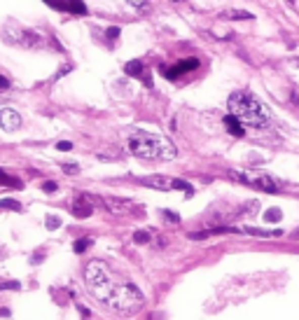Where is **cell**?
<instances>
[{
	"mask_svg": "<svg viewBox=\"0 0 299 320\" xmlns=\"http://www.w3.org/2000/svg\"><path fill=\"white\" fill-rule=\"evenodd\" d=\"M0 208H5V211H21V204L14 199H3L0 201Z\"/></svg>",
	"mask_w": 299,
	"mask_h": 320,
	"instance_id": "18",
	"label": "cell"
},
{
	"mask_svg": "<svg viewBox=\"0 0 299 320\" xmlns=\"http://www.w3.org/2000/svg\"><path fill=\"white\" fill-rule=\"evenodd\" d=\"M61 169H63V173H68V175L79 173V166H77V164H70V162H63V164H61Z\"/></svg>",
	"mask_w": 299,
	"mask_h": 320,
	"instance_id": "20",
	"label": "cell"
},
{
	"mask_svg": "<svg viewBox=\"0 0 299 320\" xmlns=\"http://www.w3.org/2000/svg\"><path fill=\"white\" fill-rule=\"evenodd\" d=\"M0 87H3V89H7V87H10V82H7L5 77H0Z\"/></svg>",
	"mask_w": 299,
	"mask_h": 320,
	"instance_id": "30",
	"label": "cell"
},
{
	"mask_svg": "<svg viewBox=\"0 0 299 320\" xmlns=\"http://www.w3.org/2000/svg\"><path fill=\"white\" fill-rule=\"evenodd\" d=\"M0 185H3V187H12V189L24 187V182L17 180V178H12V175H7L5 171H0Z\"/></svg>",
	"mask_w": 299,
	"mask_h": 320,
	"instance_id": "15",
	"label": "cell"
},
{
	"mask_svg": "<svg viewBox=\"0 0 299 320\" xmlns=\"http://www.w3.org/2000/svg\"><path fill=\"white\" fill-rule=\"evenodd\" d=\"M56 150H61V152L73 150V143H70V140H61V143H56Z\"/></svg>",
	"mask_w": 299,
	"mask_h": 320,
	"instance_id": "25",
	"label": "cell"
},
{
	"mask_svg": "<svg viewBox=\"0 0 299 320\" xmlns=\"http://www.w3.org/2000/svg\"><path fill=\"white\" fill-rule=\"evenodd\" d=\"M0 37L5 40L7 45H14V47H24V49H47L49 37L40 30H31V28H21V26H5L0 30Z\"/></svg>",
	"mask_w": 299,
	"mask_h": 320,
	"instance_id": "4",
	"label": "cell"
},
{
	"mask_svg": "<svg viewBox=\"0 0 299 320\" xmlns=\"http://www.w3.org/2000/svg\"><path fill=\"white\" fill-rule=\"evenodd\" d=\"M150 238H152V231H145V229H138L134 234V241L136 243H147Z\"/></svg>",
	"mask_w": 299,
	"mask_h": 320,
	"instance_id": "19",
	"label": "cell"
},
{
	"mask_svg": "<svg viewBox=\"0 0 299 320\" xmlns=\"http://www.w3.org/2000/svg\"><path fill=\"white\" fill-rule=\"evenodd\" d=\"M19 281H0V290H19Z\"/></svg>",
	"mask_w": 299,
	"mask_h": 320,
	"instance_id": "21",
	"label": "cell"
},
{
	"mask_svg": "<svg viewBox=\"0 0 299 320\" xmlns=\"http://www.w3.org/2000/svg\"><path fill=\"white\" fill-rule=\"evenodd\" d=\"M84 281L87 288L96 297L98 302H103L105 306L115 308L119 313H136L138 308L143 306V295L141 290L131 283H117L112 278L110 269L105 266V262H89L84 266Z\"/></svg>",
	"mask_w": 299,
	"mask_h": 320,
	"instance_id": "1",
	"label": "cell"
},
{
	"mask_svg": "<svg viewBox=\"0 0 299 320\" xmlns=\"http://www.w3.org/2000/svg\"><path fill=\"white\" fill-rule=\"evenodd\" d=\"M89 246H92V241H89V238H82V241L75 243V253H84Z\"/></svg>",
	"mask_w": 299,
	"mask_h": 320,
	"instance_id": "23",
	"label": "cell"
},
{
	"mask_svg": "<svg viewBox=\"0 0 299 320\" xmlns=\"http://www.w3.org/2000/svg\"><path fill=\"white\" fill-rule=\"evenodd\" d=\"M196 68H199V61H196V59H187V61H180L178 66H171V68L161 66V75H164V77H168V79H176V77H180V75L189 73V70H196Z\"/></svg>",
	"mask_w": 299,
	"mask_h": 320,
	"instance_id": "7",
	"label": "cell"
},
{
	"mask_svg": "<svg viewBox=\"0 0 299 320\" xmlns=\"http://www.w3.org/2000/svg\"><path fill=\"white\" fill-rule=\"evenodd\" d=\"M245 234L250 236H264V238H269V236H283L281 229H274V231H264V229H255V227H245Z\"/></svg>",
	"mask_w": 299,
	"mask_h": 320,
	"instance_id": "16",
	"label": "cell"
},
{
	"mask_svg": "<svg viewBox=\"0 0 299 320\" xmlns=\"http://www.w3.org/2000/svg\"><path fill=\"white\" fill-rule=\"evenodd\" d=\"M129 3H131L134 7H145L147 5V0H129Z\"/></svg>",
	"mask_w": 299,
	"mask_h": 320,
	"instance_id": "28",
	"label": "cell"
},
{
	"mask_svg": "<svg viewBox=\"0 0 299 320\" xmlns=\"http://www.w3.org/2000/svg\"><path fill=\"white\" fill-rule=\"evenodd\" d=\"M119 33H122V30L117 28V26H112V28H108V37H110V40H115V37H119Z\"/></svg>",
	"mask_w": 299,
	"mask_h": 320,
	"instance_id": "26",
	"label": "cell"
},
{
	"mask_svg": "<svg viewBox=\"0 0 299 320\" xmlns=\"http://www.w3.org/2000/svg\"><path fill=\"white\" fill-rule=\"evenodd\" d=\"M143 70H145V68H143L141 61H129L126 66H124V73L131 75V77H141L143 82H145V87H150V89H152V77H150V75H145Z\"/></svg>",
	"mask_w": 299,
	"mask_h": 320,
	"instance_id": "12",
	"label": "cell"
},
{
	"mask_svg": "<svg viewBox=\"0 0 299 320\" xmlns=\"http://www.w3.org/2000/svg\"><path fill=\"white\" fill-rule=\"evenodd\" d=\"M45 224H47V229H59V227H61V220L54 218V215H49L47 222H45Z\"/></svg>",
	"mask_w": 299,
	"mask_h": 320,
	"instance_id": "22",
	"label": "cell"
},
{
	"mask_svg": "<svg viewBox=\"0 0 299 320\" xmlns=\"http://www.w3.org/2000/svg\"><path fill=\"white\" fill-rule=\"evenodd\" d=\"M101 206L105 211H110L112 215H126V213L134 211V204L124 199H101Z\"/></svg>",
	"mask_w": 299,
	"mask_h": 320,
	"instance_id": "10",
	"label": "cell"
},
{
	"mask_svg": "<svg viewBox=\"0 0 299 320\" xmlns=\"http://www.w3.org/2000/svg\"><path fill=\"white\" fill-rule=\"evenodd\" d=\"M42 189H45V192H56V182L47 180V182H45V185H42Z\"/></svg>",
	"mask_w": 299,
	"mask_h": 320,
	"instance_id": "27",
	"label": "cell"
},
{
	"mask_svg": "<svg viewBox=\"0 0 299 320\" xmlns=\"http://www.w3.org/2000/svg\"><path fill=\"white\" fill-rule=\"evenodd\" d=\"M96 206H101V199L92 196V194H79L77 199H75V204H73L75 218H89Z\"/></svg>",
	"mask_w": 299,
	"mask_h": 320,
	"instance_id": "6",
	"label": "cell"
},
{
	"mask_svg": "<svg viewBox=\"0 0 299 320\" xmlns=\"http://www.w3.org/2000/svg\"><path fill=\"white\" fill-rule=\"evenodd\" d=\"M79 313H82V315H84V318H87V315L92 313V311H89V308H87V306H79Z\"/></svg>",
	"mask_w": 299,
	"mask_h": 320,
	"instance_id": "29",
	"label": "cell"
},
{
	"mask_svg": "<svg viewBox=\"0 0 299 320\" xmlns=\"http://www.w3.org/2000/svg\"><path fill=\"white\" fill-rule=\"evenodd\" d=\"M164 218L168 220V222H173V224L180 222V215H178V213H173V211H164Z\"/></svg>",
	"mask_w": 299,
	"mask_h": 320,
	"instance_id": "24",
	"label": "cell"
},
{
	"mask_svg": "<svg viewBox=\"0 0 299 320\" xmlns=\"http://www.w3.org/2000/svg\"><path fill=\"white\" fill-rule=\"evenodd\" d=\"M281 218H283L281 208H269V211L264 213V222H281Z\"/></svg>",
	"mask_w": 299,
	"mask_h": 320,
	"instance_id": "17",
	"label": "cell"
},
{
	"mask_svg": "<svg viewBox=\"0 0 299 320\" xmlns=\"http://www.w3.org/2000/svg\"><path fill=\"white\" fill-rule=\"evenodd\" d=\"M0 127L5 131H17L21 127V115L12 108H3L0 110Z\"/></svg>",
	"mask_w": 299,
	"mask_h": 320,
	"instance_id": "9",
	"label": "cell"
},
{
	"mask_svg": "<svg viewBox=\"0 0 299 320\" xmlns=\"http://www.w3.org/2000/svg\"><path fill=\"white\" fill-rule=\"evenodd\" d=\"M129 152L147 162H171L178 154L176 145L168 138L147 131H134L129 136Z\"/></svg>",
	"mask_w": 299,
	"mask_h": 320,
	"instance_id": "2",
	"label": "cell"
},
{
	"mask_svg": "<svg viewBox=\"0 0 299 320\" xmlns=\"http://www.w3.org/2000/svg\"><path fill=\"white\" fill-rule=\"evenodd\" d=\"M141 185L152 189H161V192H168V189H176V178H166V175H147V178H141Z\"/></svg>",
	"mask_w": 299,
	"mask_h": 320,
	"instance_id": "8",
	"label": "cell"
},
{
	"mask_svg": "<svg viewBox=\"0 0 299 320\" xmlns=\"http://www.w3.org/2000/svg\"><path fill=\"white\" fill-rule=\"evenodd\" d=\"M225 127H227V131L232 133V136H236V138H241L245 133V129H243V122L238 119V117H234L232 112L225 117Z\"/></svg>",
	"mask_w": 299,
	"mask_h": 320,
	"instance_id": "13",
	"label": "cell"
},
{
	"mask_svg": "<svg viewBox=\"0 0 299 320\" xmlns=\"http://www.w3.org/2000/svg\"><path fill=\"white\" fill-rule=\"evenodd\" d=\"M292 241H299V229L292 231Z\"/></svg>",
	"mask_w": 299,
	"mask_h": 320,
	"instance_id": "31",
	"label": "cell"
},
{
	"mask_svg": "<svg viewBox=\"0 0 299 320\" xmlns=\"http://www.w3.org/2000/svg\"><path fill=\"white\" fill-rule=\"evenodd\" d=\"M229 112L234 117L243 122L245 127H252V129H264L269 127V122H271V112L269 108L264 105L255 94L250 91H234L232 96H229Z\"/></svg>",
	"mask_w": 299,
	"mask_h": 320,
	"instance_id": "3",
	"label": "cell"
},
{
	"mask_svg": "<svg viewBox=\"0 0 299 320\" xmlns=\"http://www.w3.org/2000/svg\"><path fill=\"white\" fill-rule=\"evenodd\" d=\"M229 178L236 182H243L248 187H255V189H262V192L269 194H276L281 192V182L276 180L274 175H267V173H248V171H229Z\"/></svg>",
	"mask_w": 299,
	"mask_h": 320,
	"instance_id": "5",
	"label": "cell"
},
{
	"mask_svg": "<svg viewBox=\"0 0 299 320\" xmlns=\"http://www.w3.org/2000/svg\"><path fill=\"white\" fill-rule=\"evenodd\" d=\"M45 3H49L52 7H56V10H61V12H73V14H84L87 7L82 0H45Z\"/></svg>",
	"mask_w": 299,
	"mask_h": 320,
	"instance_id": "11",
	"label": "cell"
},
{
	"mask_svg": "<svg viewBox=\"0 0 299 320\" xmlns=\"http://www.w3.org/2000/svg\"><path fill=\"white\" fill-rule=\"evenodd\" d=\"M222 17H225V19H234V21H250L252 14L245 12V10H227V12H222Z\"/></svg>",
	"mask_w": 299,
	"mask_h": 320,
	"instance_id": "14",
	"label": "cell"
}]
</instances>
